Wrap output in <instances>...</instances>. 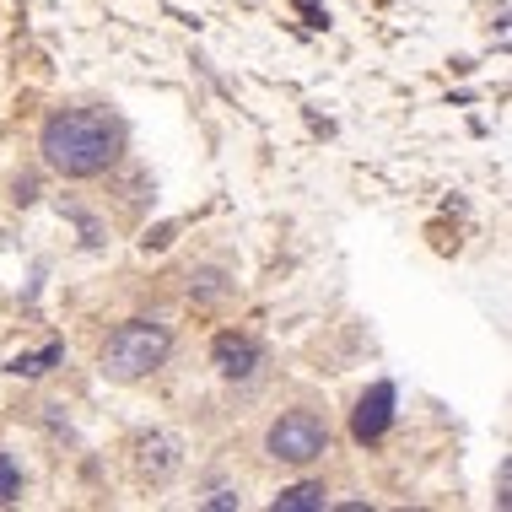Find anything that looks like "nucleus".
<instances>
[{"instance_id":"f8f14e48","label":"nucleus","mask_w":512,"mask_h":512,"mask_svg":"<svg viewBox=\"0 0 512 512\" xmlns=\"http://www.w3.org/2000/svg\"><path fill=\"white\" fill-rule=\"evenodd\" d=\"M205 507H238V491H227V486H221V491L205 496Z\"/></svg>"},{"instance_id":"39448f33","label":"nucleus","mask_w":512,"mask_h":512,"mask_svg":"<svg viewBox=\"0 0 512 512\" xmlns=\"http://www.w3.org/2000/svg\"><path fill=\"white\" fill-rule=\"evenodd\" d=\"M211 362H216V372L221 378H254V367H259V345L248 340V335H216V345H211Z\"/></svg>"},{"instance_id":"7ed1b4c3","label":"nucleus","mask_w":512,"mask_h":512,"mask_svg":"<svg viewBox=\"0 0 512 512\" xmlns=\"http://www.w3.org/2000/svg\"><path fill=\"white\" fill-rule=\"evenodd\" d=\"M265 448H270V459L275 464H313V459H324L329 453V426L318 421L313 410H286L281 421L270 426V437H265Z\"/></svg>"},{"instance_id":"9d476101","label":"nucleus","mask_w":512,"mask_h":512,"mask_svg":"<svg viewBox=\"0 0 512 512\" xmlns=\"http://www.w3.org/2000/svg\"><path fill=\"white\" fill-rule=\"evenodd\" d=\"M189 292H195V297H205V302H216V297H227V281H221L216 270H205V275H200V286L189 281Z\"/></svg>"},{"instance_id":"9b49d317","label":"nucleus","mask_w":512,"mask_h":512,"mask_svg":"<svg viewBox=\"0 0 512 512\" xmlns=\"http://www.w3.org/2000/svg\"><path fill=\"white\" fill-rule=\"evenodd\" d=\"M496 502H512V464H502V475H496Z\"/></svg>"},{"instance_id":"423d86ee","label":"nucleus","mask_w":512,"mask_h":512,"mask_svg":"<svg viewBox=\"0 0 512 512\" xmlns=\"http://www.w3.org/2000/svg\"><path fill=\"white\" fill-rule=\"evenodd\" d=\"M324 502H329V491L308 480V486H292V491H281V496H275V512H318Z\"/></svg>"},{"instance_id":"0eeeda50","label":"nucleus","mask_w":512,"mask_h":512,"mask_svg":"<svg viewBox=\"0 0 512 512\" xmlns=\"http://www.w3.org/2000/svg\"><path fill=\"white\" fill-rule=\"evenodd\" d=\"M173 469H178L173 437H151V442H146V475H151V480H168Z\"/></svg>"},{"instance_id":"20e7f679","label":"nucleus","mask_w":512,"mask_h":512,"mask_svg":"<svg viewBox=\"0 0 512 512\" xmlns=\"http://www.w3.org/2000/svg\"><path fill=\"white\" fill-rule=\"evenodd\" d=\"M394 426V383H372L351 410V437L356 442H378Z\"/></svg>"},{"instance_id":"f257e3e1","label":"nucleus","mask_w":512,"mask_h":512,"mask_svg":"<svg viewBox=\"0 0 512 512\" xmlns=\"http://www.w3.org/2000/svg\"><path fill=\"white\" fill-rule=\"evenodd\" d=\"M38 151L54 173L65 178H98L119 162L124 151V124L108 108H60L38 130Z\"/></svg>"},{"instance_id":"1a4fd4ad","label":"nucleus","mask_w":512,"mask_h":512,"mask_svg":"<svg viewBox=\"0 0 512 512\" xmlns=\"http://www.w3.org/2000/svg\"><path fill=\"white\" fill-rule=\"evenodd\" d=\"M17 496H22V469L11 453H0V507H11Z\"/></svg>"},{"instance_id":"6e6552de","label":"nucleus","mask_w":512,"mask_h":512,"mask_svg":"<svg viewBox=\"0 0 512 512\" xmlns=\"http://www.w3.org/2000/svg\"><path fill=\"white\" fill-rule=\"evenodd\" d=\"M65 356V345H49V351H38V356H17V362H11V372H17V378H44V372L54 367Z\"/></svg>"},{"instance_id":"f03ea898","label":"nucleus","mask_w":512,"mask_h":512,"mask_svg":"<svg viewBox=\"0 0 512 512\" xmlns=\"http://www.w3.org/2000/svg\"><path fill=\"white\" fill-rule=\"evenodd\" d=\"M168 356H173V329L157 324V318H130V324H119L114 335L103 340L98 372L108 383H141L168 362Z\"/></svg>"}]
</instances>
